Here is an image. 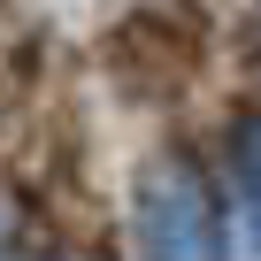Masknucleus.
<instances>
[{"mask_svg":"<svg viewBox=\"0 0 261 261\" xmlns=\"http://www.w3.org/2000/svg\"><path fill=\"white\" fill-rule=\"evenodd\" d=\"M238 200H246V223H253V246H261V123L238 130Z\"/></svg>","mask_w":261,"mask_h":261,"instance_id":"nucleus-2","label":"nucleus"},{"mask_svg":"<svg viewBox=\"0 0 261 261\" xmlns=\"http://www.w3.org/2000/svg\"><path fill=\"white\" fill-rule=\"evenodd\" d=\"M215 200L185 154H154L139 169V261H215Z\"/></svg>","mask_w":261,"mask_h":261,"instance_id":"nucleus-1","label":"nucleus"}]
</instances>
